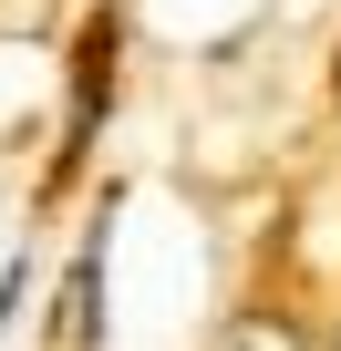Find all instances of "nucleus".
I'll use <instances>...</instances> for the list:
<instances>
[{
    "label": "nucleus",
    "instance_id": "1",
    "mask_svg": "<svg viewBox=\"0 0 341 351\" xmlns=\"http://www.w3.org/2000/svg\"><path fill=\"white\" fill-rule=\"evenodd\" d=\"M217 351H300V330H279V320H238Z\"/></svg>",
    "mask_w": 341,
    "mask_h": 351
}]
</instances>
